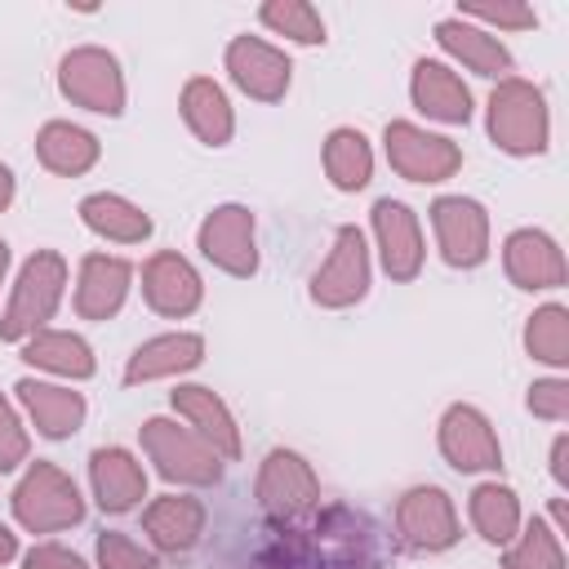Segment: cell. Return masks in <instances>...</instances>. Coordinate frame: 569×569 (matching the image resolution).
I'll return each mask as SVG.
<instances>
[{
	"label": "cell",
	"instance_id": "6da1fadb",
	"mask_svg": "<svg viewBox=\"0 0 569 569\" xmlns=\"http://www.w3.org/2000/svg\"><path fill=\"white\" fill-rule=\"evenodd\" d=\"M493 138L507 151H542L547 120H542V98L529 84H507L493 93Z\"/></svg>",
	"mask_w": 569,
	"mask_h": 569
},
{
	"label": "cell",
	"instance_id": "7a4b0ae2",
	"mask_svg": "<svg viewBox=\"0 0 569 569\" xmlns=\"http://www.w3.org/2000/svg\"><path fill=\"white\" fill-rule=\"evenodd\" d=\"M62 89L76 93L80 102H89L93 111H111V116L120 111V80H116L111 58H102V53H76V58H67Z\"/></svg>",
	"mask_w": 569,
	"mask_h": 569
},
{
	"label": "cell",
	"instance_id": "3957f363",
	"mask_svg": "<svg viewBox=\"0 0 569 569\" xmlns=\"http://www.w3.org/2000/svg\"><path fill=\"white\" fill-rule=\"evenodd\" d=\"M445 453L453 458V467H498V445L485 427L480 413L471 409H453L445 418Z\"/></svg>",
	"mask_w": 569,
	"mask_h": 569
},
{
	"label": "cell",
	"instance_id": "277c9868",
	"mask_svg": "<svg viewBox=\"0 0 569 569\" xmlns=\"http://www.w3.org/2000/svg\"><path fill=\"white\" fill-rule=\"evenodd\" d=\"M387 142H391V160H396L405 173H413V178H440V173H449V169L458 164V156H453L449 142H440V138H418L409 124L387 129Z\"/></svg>",
	"mask_w": 569,
	"mask_h": 569
},
{
	"label": "cell",
	"instance_id": "5b68a950",
	"mask_svg": "<svg viewBox=\"0 0 569 569\" xmlns=\"http://www.w3.org/2000/svg\"><path fill=\"white\" fill-rule=\"evenodd\" d=\"M436 227L445 236V253L449 262H480L485 253V222H480V209L471 200H440L436 204Z\"/></svg>",
	"mask_w": 569,
	"mask_h": 569
},
{
	"label": "cell",
	"instance_id": "8992f818",
	"mask_svg": "<svg viewBox=\"0 0 569 569\" xmlns=\"http://www.w3.org/2000/svg\"><path fill=\"white\" fill-rule=\"evenodd\" d=\"M231 67H236V80L262 98H276L284 84H289V62L280 53H271L267 44L258 40H236L231 44Z\"/></svg>",
	"mask_w": 569,
	"mask_h": 569
},
{
	"label": "cell",
	"instance_id": "52a82bcc",
	"mask_svg": "<svg viewBox=\"0 0 569 569\" xmlns=\"http://www.w3.org/2000/svg\"><path fill=\"white\" fill-rule=\"evenodd\" d=\"M93 485H98V502L107 511H124L133 507V498L142 493V471L129 462V453L120 449H98L93 453Z\"/></svg>",
	"mask_w": 569,
	"mask_h": 569
},
{
	"label": "cell",
	"instance_id": "ba28073f",
	"mask_svg": "<svg viewBox=\"0 0 569 569\" xmlns=\"http://www.w3.org/2000/svg\"><path fill=\"white\" fill-rule=\"evenodd\" d=\"M204 253L227 262L231 271H253V249H249V218L244 209H222L204 227Z\"/></svg>",
	"mask_w": 569,
	"mask_h": 569
},
{
	"label": "cell",
	"instance_id": "9c48e42d",
	"mask_svg": "<svg viewBox=\"0 0 569 569\" xmlns=\"http://www.w3.org/2000/svg\"><path fill=\"white\" fill-rule=\"evenodd\" d=\"M507 258H511V276L520 284H529V289H542V284L560 280V253H556V244L547 236H529V231L516 236Z\"/></svg>",
	"mask_w": 569,
	"mask_h": 569
},
{
	"label": "cell",
	"instance_id": "30bf717a",
	"mask_svg": "<svg viewBox=\"0 0 569 569\" xmlns=\"http://www.w3.org/2000/svg\"><path fill=\"white\" fill-rule=\"evenodd\" d=\"M413 93H418V102L431 111V116H440V120H467V89L445 71V67H436V62H422L418 67V80H413Z\"/></svg>",
	"mask_w": 569,
	"mask_h": 569
},
{
	"label": "cell",
	"instance_id": "8fae6325",
	"mask_svg": "<svg viewBox=\"0 0 569 569\" xmlns=\"http://www.w3.org/2000/svg\"><path fill=\"white\" fill-rule=\"evenodd\" d=\"M147 280H151L147 293H151V302H156L160 311H187V307L196 302V276H191V267L178 262L173 253L156 258Z\"/></svg>",
	"mask_w": 569,
	"mask_h": 569
},
{
	"label": "cell",
	"instance_id": "7c38bea8",
	"mask_svg": "<svg viewBox=\"0 0 569 569\" xmlns=\"http://www.w3.org/2000/svg\"><path fill=\"white\" fill-rule=\"evenodd\" d=\"M378 231H382V244H387V267H391L396 276H409L413 262H418V240H413L409 209L382 200V204H378Z\"/></svg>",
	"mask_w": 569,
	"mask_h": 569
},
{
	"label": "cell",
	"instance_id": "4fadbf2b",
	"mask_svg": "<svg viewBox=\"0 0 569 569\" xmlns=\"http://www.w3.org/2000/svg\"><path fill=\"white\" fill-rule=\"evenodd\" d=\"M124 280H129V267H124V262H102V258H93V262L84 267L80 307H84L89 316L111 311V307L120 302V293H124Z\"/></svg>",
	"mask_w": 569,
	"mask_h": 569
},
{
	"label": "cell",
	"instance_id": "5bb4252c",
	"mask_svg": "<svg viewBox=\"0 0 569 569\" xmlns=\"http://www.w3.org/2000/svg\"><path fill=\"white\" fill-rule=\"evenodd\" d=\"M18 391H22L27 405L40 413L44 436H62L67 427H76V418H80V400H76V396H53V387H36V382H22Z\"/></svg>",
	"mask_w": 569,
	"mask_h": 569
},
{
	"label": "cell",
	"instance_id": "9a60e30c",
	"mask_svg": "<svg viewBox=\"0 0 569 569\" xmlns=\"http://www.w3.org/2000/svg\"><path fill=\"white\" fill-rule=\"evenodd\" d=\"M40 151L53 169H84L93 160V138L80 129H67V124H49Z\"/></svg>",
	"mask_w": 569,
	"mask_h": 569
},
{
	"label": "cell",
	"instance_id": "2e32d148",
	"mask_svg": "<svg viewBox=\"0 0 569 569\" xmlns=\"http://www.w3.org/2000/svg\"><path fill=\"white\" fill-rule=\"evenodd\" d=\"M84 218H89V227H98V231H116V236H124V240H138V236L151 231V222H147L142 213H133L129 204L107 200V196L84 200Z\"/></svg>",
	"mask_w": 569,
	"mask_h": 569
},
{
	"label": "cell",
	"instance_id": "e0dca14e",
	"mask_svg": "<svg viewBox=\"0 0 569 569\" xmlns=\"http://www.w3.org/2000/svg\"><path fill=\"white\" fill-rule=\"evenodd\" d=\"M440 40H445L453 53H467L485 76H493L498 67H507V53H502L493 40H485L480 31H467V27H458V22H440Z\"/></svg>",
	"mask_w": 569,
	"mask_h": 569
},
{
	"label": "cell",
	"instance_id": "ac0fdd59",
	"mask_svg": "<svg viewBox=\"0 0 569 569\" xmlns=\"http://www.w3.org/2000/svg\"><path fill=\"white\" fill-rule=\"evenodd\" d=\"M329 169H333V182H338V187H360V182L369 178V151H365V138H360V133H333Z\"/></svg>",
	"mask_w": 569,
	"mask_h": 569
},
{
	"label": "cell",
	"instance_id": "d6986e66",
	"mask_svg": "<svg viewBox=\"0 0 569 569\" xmlns=\"http://www.w3.org/2000/svg\"><path fill=\"white\" fill-rule=\"evenodd\" d=\"M338 249H342L338 262L325 271V280H316V298H325V289H329L333 280H347V284H342L347 298L365 289V253H360V236H356V231H342V236H338Z\"/></svg>",
	"mask_w": 569,
	"mask_h": 569
},
{
	"label": "cell",
	"instance_id": "ffe728a7",
	"mask_svg": "<svg viewBox=\"0 0 569 569\" xmlns=\"http://www.w3.org/2000/svg\"><path fill=\"white\" fill-rule=\"evenodd\" d=\"M476 520H480V529H485V538H493V542H502L507 533H511V525H516V502H511V493L507 489H480L476 493Z\"/></svg>",
	"mask_w": 569,
	"mask_h": 569
},
{
	"label": "cell",
	"instance_id": "44dd1931",
	"mask_svg": "<svg viewBox=\"0 0 569 569\" xmlns=\"http://www.w3.org/2000/svg\"><path fill=\"white\" fill-rule=\"evenodd\" d=\"M529 347H533V356H542V360H551V365L565 360V311H560V307H547V311L533 316V325H529Z\"/></svg>",
	"mask_w": 569,
	"mask_h": 569
},
{
	"label": "cell",
	"instance_id": "7402d4cb",
	"mask_svg": "<svg viewBox=\"0 0 569 569\" xmlns=\"http://www.w3.org/2000/svg\"><path fill=\"white\" fill-rule=\"evenodd\" d=\"M27 360H40V365H53V369H71V373H89V351L76 338H40V342H31Z\"/></svg>",
	"mask_w": 569,
	"mask_h": 569
},
{
	"label": "cell",
	"instance_id": "603a6c76",
	"mask_svg": "<svg viewBox=\"0 0 569 569\" xmlns=\"http://www.w3.org/2000/svg\"><path fill=\"white\" fill-rule=\"evenodd\" d=\"M262 18L271 22V27H289L298 40H325V27L316 22V13L307 9V4H271V9H262Z\"/></svg>",
	"mask_w": 569,
	"mask_h": 569
},
{
	"label": "cell",
	"instance_id": "cb8c5ba5",
	"mask_svg": "<svg viewBox=\"0 0 569 569\" xmlns=\"http://www.w3.org/2000/svg\"><path fill=\"white\" fill-rule=\"evenodd\" d=\"M178 400H182L187 409H196V413H200L204 422H213L209 431H218V440H222V449H227V453H236V436H231V427H227V413H222L218 405L209 409V396H204V387H187V391H182Z\"/></svg>",
	"mask_w": 569,
	"mask_h": 569
},
{
	"label": "cell",
	"instance_id": "d4e9b609",
	"mask_svg": "<svg viewBox=\"0 0 569 569\" xmlns=\"http://www.w3.org/2000/svg\"><path fill=\"white\" fill-rule=\"evenodd\" d=\"M102 565H107V569H156V565H151L142 551H133L120 533H107V538H102Z\"/></svg>",
	"mask_w": 569,
	"mask_h": 569
},
{
	"label": "cell",
	"instance_id": "484cf974",
	"mask_svg": "<svg viewBox=\"0 0 569 569\" xmlns=\"http://www.w3.org/2000/svg\"><path fill=\"white\" fill-rule=\"evenodd\" d=\"M27 569H84V565H80V556H67L58 547H40V551H31Z\"/></svg>",
	"mask_w": 569,
	"mask_h": 569
},
{
	"label": "cell",
	"instance_id": "4316f807",
	"mask_svg": "<svg viewBox=\"0 0 569 569\" xmlns=\"http://www.w3.org/2000/svg\"><path fill=\"white\" fill-rule=\"evenodd\" d=\"M560 400H565V387H560V382H542V387H533V396H529V405L542 409V413H560Z\"/></svg>",
	"mask_w": 569,
	"mask_h": 569
},
{
	"label": "cell",
	"instance_id": "83f0119b",
	"mask_svg": "<svg viewBox=\"0 0 569 569\" xmlns=\"http://www.w3.org/2000/svg\"><path fill=\"white\" fill-rule=\"evenodd\" d=\"M13 551V538H9V529H0V560Z\"/></svg>",
	"mask_w": 569,
	"mask_h": 569
},
{
	"label": "cell",
	"instance_id": "f1b7e54d",
	"mask_svg": "<svg viewBox=\"0 0 569 569\" xmlns=\"http://www.w3.org/2000/svg\"><path fill=\"white\" fill-rule=\"evenodd\" d=\"M9 200V169H0V204Z\"/></svg>",
	"mask_w": 569,
	"mask_h": 569
},
{
	"label": "cell",
	"instance_id": "f546056e",
	"mask_svg": "<svg viewBox=\"0 0 569 569\" xmlns=\"http://www.w3.org/2000/svg\"><path fill=\"white\" fill-rule=\"evenodd\" d=\"M0 271H4V244H0Z\"/></svg>",
	"mask_w": 569,
	"mask_h": 569
}]
</instances>
